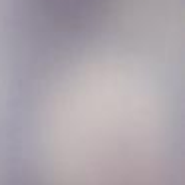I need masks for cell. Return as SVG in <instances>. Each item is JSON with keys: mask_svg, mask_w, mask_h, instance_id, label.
Wrapping results in <instances>:
<instances>
[{"mask_svg": "<svg viewBox=\"0 0 185 185\" xmlns=\"http://www.w3.org/2000/svg\"><path fill=\"white\" fill-rule=\"evenodd\" d=\"M126 60L72 74L48 112L44 167L54 185H153L165 143L163 94Z\"/></svg>", "mask_w": 185, "mask_h": 185, "instance_id": "6da1fadb", "label": "cell"}]
</instances>
